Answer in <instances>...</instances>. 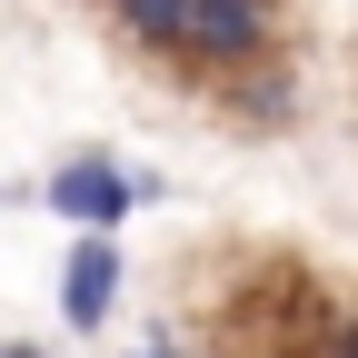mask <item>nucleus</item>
Segmentation results:
<instances>
[{"label":"nucleus","instance_id":"7","mask_svg":"<svg viewBox=\"0 0 358 358\" xmlns=\"http://www.w3.org/2000/svg\"><path fill=\"white\" fill-rule=\"evenodd\" d=\"M329 358H358V329H338V348H329Z\"/></svg>","mask_w":358,"mask_h":358},{"label":"nucleus","instance_id":"1","mask_svg":"<svg viewBox=\"0 0 358 358\" xmlns=\"http://www.w3.org/2000/svg\"><path fill=\"white\" fill-rule=\"evenodd\" d=\"M150 189H159L150 169H120L110 150H80V159H60V169H50V189H40V199H50L80 239H110V229H120V219L140 209Z\"/></svg>","mask_w":358,"mask_h":358},{"label":"nucleus","instance_id":"5","mask_svg":"<svg viewBox=\"0 0 358 358\" xmlns=\"http://www.w3.org/2000/svg\"><path fill=\"white\" fill-rule=\"evenodd\" d=\"M289 100H299L289 70H268V60H249V70H239V110H249V120H289Z\"/></svg>","mask_w":358,"mask_h":358},{"label":"nucleus","instance_id":"4","mask_svg":"<svg viewBox=\"0 0 358 358\" xmlns=\"http://www.w3.org/2000/svg\"><path fill=\"white\" fill-rule=\"evenodd\" d=\"M110 10H120V30L140 50H179L189 40V0H110Z\"/></svg>","mask_w":358,"mask_h":358},{"label":"nucleus","instance_id":"8","mask_svg":"<svg viewBox=\"0 0 358 358\" xmlns=\"http://www.w3.org/2000/svg\"><path fill=\"white\" fill-rule=\"evenodd\" d=\"M140 358H179V348H169V338H150V348H140Z\"/></svg>","mask_w":358,"mask_h":358},{"label":"nucleus","instance_id":"3","mask_svg":"<svg viewBox=\"0 0 358 358\" xmlns=\"http://www.w3.org/2000/svg\"><path fill=\"white\" fill-rule=\"evenodd\" d=\"M110 308H120V239H70V259H60V319L100 329Z\"/></svg>","mask_w":358,"mask_h":358},{"label":"nucleus","instance_id":"6","mask_svg":"<svg viewBox=\"0 0 358 358\" xmlns=\"http://www.w3.org/2000/svg\"><path fill=\"white\" fill-rule=\"evenodd\" d=\"M0 358H50V348H30V338H0Z\"/></svg>","mask_w":358,"mask_h":358},{"label":"nucleus","instance_id":"2","mask_svg":"<svg viewBox=\"0 0 358 358\" xmlns=\"http://www.w3.org/2000/svg\"><path fill=\"white\" fill-rule=\"evenodd\" d=\"M179 50H199L209 70L268 60V0H189V40H179Z\"/></svg>","mask_w":358,"mask_h":358}]
</instances>
